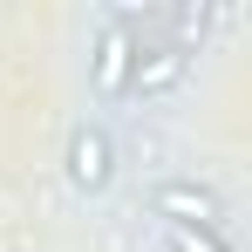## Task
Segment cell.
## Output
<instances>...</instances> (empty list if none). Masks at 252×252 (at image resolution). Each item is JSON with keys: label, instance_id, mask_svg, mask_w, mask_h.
I'll list each match as a JSON object with an SVG mask.
<instances>
[{"label": "cell", "instance_id": "obj_2", "mask_svg": "<svg viewBox=\"0 0 252 252\" xmlns=\"http://www.w3.org/2000/svg\"><path fill=\"white\" fill-rule=\"evenodd\" d=\"M136 28H102L95 34V62H89V82H95V95H129V68H136Z\"/></svg>", "mask_w": 252, "mask_h": 252}, {"label": "cell", "instance_id": "obj_3", "mask_svg": "<svg viewBox=\"0 0 252 252\" xmlns=\"http://www.w3.org/2000/svg\"><path fill=\"white\" fill-rule=\"evenodd\" d=\"M150 205L164 225H191V232H218V198H211L205 184H191V177H164L157 191H150Z\"/></svg>", "mask_w": 252, "mask_h": 252}, {"label": "cell", "instance_id": "obj_1", "mask_svg": "<svg viewBox=\"0 0 252 252\" xmlns=\"http://www.w3.org/2000/svg\"><path fill=\"white\" fill-rule=\"evenodd\" d=\"M62 170H68V184L95 198V191H109V177H116V143H109V129L102 123H75L68 129V150H62Z\"/></svg>", "mask_w": 252, "mask_h": 252}, {"label": "cell", "instance_id": "obj_5", "mask_svg": "<svg viewBox=\"0 0 252 252\" xmlns=\"http://www.w3.org/2000/svg\"><path fill=\"white\" fill-rule=\"evenodd\" d=\"M170 252H232L218 232H191V225H170Z\"/></svg>", "mask_w": 252, "mask_h": 252}, {"label": "cell", "instance_id": "obj_4", "mask_svg": "<svg viewBox=\"0 0 252 252\" xmlns=\"http://www.w3.org/2000/svg\"><path fill=\"white\" fill-rule=\"evenodd\" d=\"M184 68H191V55L170 41H136V68H129V95H164V89L184 82Z\"/></svg>", "mask_w": 252, "mask_h": 252}]
</instances>
